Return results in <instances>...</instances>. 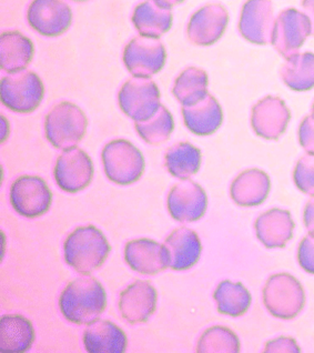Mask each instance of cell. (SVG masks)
Masks as SVG:
<instances>
[{
    "label": "cell",
    "mask_w": 314,
    "mask_h": 353,
    "mask_svg": "<svg viewBox=\"0 0 314 353\" xmlns=\"http://www.w3.org/2000/svg\"><path fill=\"white\" fill-rule=\"evenodd\" d=\"M59 307L69 322L89 325L98 320L106 309V290L92 276H81L70 282L63 291Z\"/></svg>",
    "instance_id": "obj_1"
},
{
    "label": "cell",
    "mask_w": 314,
    "mask_h": 353,
    "mask_svg": "<svg viewBox=\"0 0 314 353\" xmlns=\"http://www.w3.org/2000/svg\"><path fill=\"white\" fill-rule=\"evenodd\" d=\"M65 260L81 274H90L101 268L112 247L105 234L94 225L79 227L69 234L65 245Z\"/></svg>",
    "instance_id": "obj_2"
},
{
    "label": "cell",
    "mask_w": 314,
    "mask_h": 353,
    "mask_svg": "<svg viewBox=\"0 0 314 353\" xmlns=\"http://www.w3.org/2000/svg\"><path fill=\"white\" fill-rule=\"evenodd\" d=\"M87 125L85 112L77 105L63 101L47 114L45 130L49 143L65 151L77 147L86 134Z\"/></svg>",
    "instance_id": "obj_3"
},
{
    "label": "cell",
    "mask_w": 314,
    "mask_h": 353,
    "mask_svg": "<svg viewBox=\"0 0 314 353\" xmlns=\"http://www.w3.org/2000/svg\"><path fill=\"white\" fill-rule=\"evenodd\" d=\"M101 157L106 176L117 185H132L140 179L146 168L141 151L128 140H112L105 145Z\"/></svg>",
    "instance_id": "obj_4"
},
{
    "label": "cell",
    "mask_w": 314,
    "mask_h": 353,
    "mask_svg": "<svg viewBox=\"0 0 314 353\" xmlns=\"http://www.w3.org/2000/svg\"><path fill=\"white\" fill-rule=\"evenodd\" d=\"M45 87L37 74L29 70L12 72L1 79V103L12 112L29 114L39 107Z\"/></svg>",
    "instance_id": "obj_5"
},
{
    "label": "cell",
    "mask_w": 314,
    "mask_h": 353,
    "mask_svg": "<svg viewBox=\"0 0 314 353\" xmlns=\"http://www.w3.org/2000/svg\"><path fill=\"white\" fill-rule=\"evenodd\" d=\"M263 301L272 316L288 320L300 314L306 296L300 282L291 274H274L263 289Z\"/></svg>",
    "instance_id": "obj_6"
},
{
    "label": "cell",
    "mask_w": 314,
    "mask_h": 353,
    "mask_svg": "<svg viewBox=\"0 0 314 353\" xmlns=\"http://www.w3.org/2000/svg\"><path fill=\"white\" fill-rule=\"evenodd\" d=\"M160 97V90L151 79L134 77L123 85L118 101L126 116L141 123L157 114L161 107Z\"/></svg>",
    "instance_id": "obj_7"
},
{
    "label": "cell",
    "mask_w": 314,
    "mask_h": 353,
    "mask_svg": "<svg viewBox=\"0 0 314 353\" xmlns=\"http://www.w3.org/2000/svg\"><path fill=\"white\" fill-rule=\"evenodd\" d=\"M308 36H312V27L308 16L297 9H284L275 19L271 45L288 59L299 54Z\"/></svg>",
    "instance_id": "obj_8"
},
{
    "label": "cell",
    "mask_w": 314,
    "mask_h": 353,
    "mask_svg": "<svg viewBox=\"0 0 314 353\" xmlns=\"http://www.w3.org/2000/svg\"><path fill=\"white\" fill-rule=\"evenodd\" d=\"M166 48L156 38H134L123 52V63L134 77L150 78L166 65Z\"/></svg>",
    "instance_id": "obj_9"
},
{
    "label": "cell",
    "mask_w": 314,
    "mask_h": 353,
    "mask_svg": "<svg viewBox=\"0 0 314 353\" xmlns=\"http://www.w3.org/2000/svg\"><path fill=\"white\" fill-rule=\"evenodd\" d=\"M10 201L21 216L37 218L46 214L50 208L52 194L41 176H23L12 183Z\"/></svg>",
    "instance_id": "obj_10"
},
{
    "label": "cell",
    "mask_w": 314,
    "mask_h": 353,
    "mask_svg": "<svg viewBox=\"0 0 314 353\" xmlns=\"http://www.w3.org/2000/svg\"><path fill=\"white\" fill-rule=\"evenodd\" d=\"M92 158L83 150L74 148L63 151L54 167V179L59 188L69 194L86 189L94 178Z\"/></svg>",
    "instance_id": "obj_11"
},
{
    "label": "cell",
    "mask_w": 314,
    "mask_h": 353,
    "mask_svg": "<svg viewBox=\"0 0 314 353\" xmlns=\"http://www.w3.org/2000/svg\"><path fill=\"white\" fill-rule=\"evenodd\" d=\"M275 19L271 0H248L241 10L239 32L249 43L269 45L272 43Z\"/></svg>",
    "instance_id": "obj_12"
},
{
    "label": "cell",
    "mask_w": 314,
    "mask_h": 353,
    "mask_svg": "<svg viewBox=\"0 0 314 353\" xmlns=\"http://www.w3.org/2000/svg\"><path fill=\"white\" fill-rule=\"evenodd\" d=\"M28 23L45 37H58L72 26V12L61 0H32L27 12Z\"/></svg>",
    "instance_id": "obj_13"
},
{
    "label": "cell",
    "mask_w": 314,
    "mask_h": 353,
    "mask_svg": "<svg viewBox=\"0 0 314 353\" xmlns=\"http://www.w3.org/2000/svg\"><path fill=\"white\" fill-rule=\"evenodd\" d=\"M229 23V12L220 3H208L192 14L187 34L196 46H212L222 37Z\"/></svg>",
    "instance_id": "obj_14"
},
{
    "label": "cell",
    "mask_w": 314,
    "mask_h": 353,
    "mask_svg": "<svg viewBox=\"0 0 314 353\" xmlns=\"http://www.w3.org/2000/svg\"><path fill=\"white\" fill-rule=\"evenodd\" d=\"M208 196L200 185L182 180L174 185L168 196L170 216L179 223H194L206 214Z\"/></svg>",
    "instance_id": "obj_15"
},
{
    "label": "cell",
    "mask_w": 314,
    "mask_h": 353,
    "mask_svg": "<svg viewBox=\"0 0 314 353\" xmlns=\"http://www.w3.org/2000/svg\"><path fill=\"white\" fill-rule=\"evenodd\" d=\"M125 259L138 274L154 276L170 267L166 245L150 239L129 241L125 249Z\"/></svg>",
    "instance_id": "obj_16"
},
{
    "label": "cell",
    "mask_w": 314,
    "mask_h": 353,
    "mask_svg": "<svg viewBox=\"0 0 314 353\" xmlns=\"http://www.w3.org/2000/svg\"><path fill=\"white\" fill-rule=\"evenodd\" d=\"M291 114L280 98L260 100L252 109L251 123L255 134L264 139H278L286 131Z\"/></svg>",
    "instance_id": "obj_17"
},
{
    "label": "cell",
    "mask_w": 314,
    "mask_h": 353,
    "mask_svg": "<svg viewBox=\"0 0 314 353\" xmlns=\"http://www.w3.org/2000/svg\"><path fill=\"white\" fill-rule=\"evenodd\" d=\"M158 294L154 285L145 280H137L121 294L119 309L129 323L147 322L157 307Z\"/></svg>",
    "instance_id": "obj_18"
},
{
    "label": "cell",
    "mask_w": 314,
    "mask_h": 353,
    "mask_svg": "<svg viewBox=\"0 0 314 353\" xmlns=\"http://www.w3.org/2000/svg\"><path fill=\"white\" fill-rule=\"evenodd\" d=\"M163 245L169 252L170 268L174 270H188L200 259L202 245L199 236L191 229H176Z\"/></svg>",
    "instance_id": "obj_19"
},
{
    "label": "cell",
    "mask_w": 314,
    "mask_h": 353,
    "mask_svg": "<svg viewBox=\"0 0 314 353\" xmlns=\"http://www.w3.org/2000/svg\"><path fill=\"white\" fill-rule=\"evenodd\" d=\"M83 345L89 353H123L128 339L123 329L107 320L89 323L83 332Z\"/></svg>",
    "instance_id": "obj_20"
},
{
    "label": "cell",
    "mask_w": 314,
    "mask_h": 353,
    "mask_svg": "<svg viewBox=\"0 0 314 353\" xmlns=\"http://www.w3.org/2000/svg\"><path fill=\"white\" fill-rule=\"evenodd\" d=\"M294 223L286 210L272 209L255 221L257 236L266 248H283L293 236Z\"/></svg>",
    "instance_id": "obj_21"
},
{
    "label": "cell",
    "mask_w": 314,
    "mask_h": 353,
    "mask_svg": "<svg viewBox=\"0 0 314 353\" xmlns=\"http://www.w3.org/2000/svg\"><path fill=\"white\" fill-rule=\"evenodd\" d=\"M185 125L197 136H210L220 128L223 121V112L218 100L208 94L200 103L182 107Z\"/></svg>",
    "instance_id": "obj_22"
},
{
    "label": "cell",
    "mask_w": 314,
    "mask_h": 353,
    "mask_svg": "<svg viewBox=\"0 0 314 353\" xmlns=\"http://www.w3.org/2000/svg\"><path fill=\"white\" fill-rule=\"evenodd\" d=\"M171 9L161 6L156 0H146L134 8L132 23L140 36L159 39L171 29Z\"/></svg>",
    "instance_id": "obj_23"
},
{
    "label": "cell",
    "mask_w": 314,
    "mask_h": 353,
    "mask_svg": "<svg viewBox=\"0 0 314 353\" xmlns=\"http://www.w3.org/2000/svg\"><path fill=\"white\" fill-rule=\"evenodd\" d=\"M271 183L268 174L259 169H250L234 179L231 185V198L241 207L259 205L268 198Z\"/></svg>",
    "instance_id": "obj_24"
},
{
    "label": "cell",
    "mask_w": 314,
    "mask_h": 353,
    "mask_svg": "<svg viewBox=\"0 0 314 353\" xmlns=\"http://www.w3.org/2000/svg\"><path fill=\"white\" fill-rule=\"evenodd\" d=\"M32 40L19 32H3L0 37V65L5 72L25 70L34 57Z\"/></svg>",
    "instance_id": "obj_25"
},
{
    "label": "cell",
    "mask_w": 314,
    "mask_h": 353,
    "mask_svg": "<svg viewBox=\"0 0 314 353\" xmlns=\"http://www.w3.org/2000/svg\"><path fill=\"white\" fill-rule=\"evenodd\" d=\"M34 330L32 322L19 314H7L0 319V350L23 353L32 347Z\"/></svg>",
    "instance_id": "obj_26"
},
{
    "label": "cell",
    "mask_w": 314,
    "mask_h": 353,
    "mask_svg": "<svg viewBox=\"0 0 314 353\" xmlns=\"http://www.w3.org/2000/svg\"><path fill=\"white\" fill-rule=\"evenodd\" d=\"M208 74L203 69L189 67L174 81L172 94L182 107L200 103L208 96Z\"/></svg>",
    "instance_id": "obj_27"
},
{
    "label": "cell",
    "mask_w": 314,
    "mask_h": 353,
    "mask_svg": "<svg viewBox=\"0 0 314 353\" xmlns=\"http://www.w3.org/2000/svg\"><path fill=\"white\" fill-rule=\"evenodd\" d=\"M281 79L294 92H306L314 87V54H295L286 59L280 70Z\"/></svg>",
    "instance_id": "obj_28"
},
{
    "label": "cell",
    "mask_w": 314,
    "mask_h": 353,
    "mask_svg": "<svg viewBox=\"0 0 314 353\" xmlns=\"http://www.w3.org/2000/svg\"><path fill=\"white\" fill-rule=\"evenodd\" d=\"M201 150L189 143H174L166 152V167L169 174L178 179L186 180L197 174L201 167Z\"/></svg>",
    "instance_id": "obj_29"
},
{
    "label": "cell",
    "mask_w": 314,
    "mask_h": 353,
    "mask_svg": "<svg viewBox=\"0 0 314 353\" xmlns=\"http://www.w3.org/2000/svg\"><path fill=\"white\" fill-rule=\"evenodd\" d=\"M213 298L217 301L218 311L230 316H240L246 314L251 305V294L240 283L224 280L218 285Z\"/></svg>",
    "instance_id": "obj_30"
},
{
    "label": "cell",
    "mask_w": 314,
    "mask_h": 353,
    "mask_svg": "<svg viewBox=\"0 0 314 353\" xmlns=\"http://www.w3.org/2000/svg\"><path fill=\"white\" fill-rule=\"evenodd\" d=\"M174 129V120L171 112L165 105H161L154 117L136 123V130L147 143L152 145L166 143L171 136Z\"/></svg>",
    "instance_id": "obj_31"
},
{
    "label": "cell",
    "mask_w": 314,
    "mask_h": 353,
    "mask_svg": "<svg viewBox=\"0 0 314 353\" xmlns=\"http://www.w3.org/2000/svg\"><path fill=\"white\" fill-rule=\"evenodd\" d=\"M197 351L201 353H237L240 351V341L230 329L217 325L203 332L198 342Z\"/></svg>",
    "instance_id": "obj_32"
},
{
    "label": "cell",
    "mask_w": 314,
    "mask_h": 353,
    "mask_svg": "<svg viewBox=\"0 0 314 353\" xmlns=\"http://www.w3.org/2000/svg\"><path fill=\"white\" fill-rule=\"evenodd\" d=\"M294 183L304 194L314 196V154H306L297 161Z\"/></svg>",
    "instance_id": "obj_33"
},
{
    "label": "cell",
    "mask_w": 314,
    "mask_h": 353,
    "mask_svg": "<svg viewBox=\"0 0 314 353\" xmlns=\"http://www.w3.org/2000/svg\"><path fill=\"white\" fill-rule=\"evenodd\" d=\"M297 260L303 270L314 274V236L311 234L301 241L297 250Z\"/></svg>",
    "instance_id": "obj_34"
},
{
    "label": "cell",
    "mask_w": 314,
    "mask_h": 353,
    "mask_svg": "<svg viewBox=\"0 0 314 353\" xmlns=\"http://www.w3.org/2000/svg\"><path fill=\"white\" fill-rule=\"evenodd\" d=\"M299 140L306 154H314V117L312 114L304 118L301 123Z\"/></svg>",
    "instance_id": "obj_35"
},
{
    "label": "cell",
    "mask_w": 314,
    "mask_h": 353,
    "mask_svg": "<svg viewBox=\"0 0 314 353\" xmlns=\"http://www.w3.org/2000/svg\"><path fill=\"white\" fill-rule=\"evenodd\" d=\"M266 352H300V347L294 340L281 336L266 343Z\"/></svg>",
    "instance_id": "obj_36"
},
{
    "label": "cell",
    "mask_w": 314,
    "mask_h": 353,
    "mask_svg": "<svg viewBox=\"0 0 314 353\" xmlns=\"http://www.w3.org/2000/svg\"><path fill=\"white\" fill-rule=\"evenodd\" d=\"M304 225L308 229V234L314 236V196L308 200L304 209Z\"/></svg>",
    "instance_id": "obj_37"
},
{
    "label": "cell",
    "mask_w": 314,
    "mask_h": 353,
    "mask_svg": "<svg viewBox=\"0 0 314 353\" xmlns=\"http://www.w3.org/2000/svg\"><path fill=\"white\" fill-rule=\"evenodd\" d=\"M302 8L311 23L312 36H314V0H302Z\"/></svg>",
    "instance_id": "obj_38"
},
{
    "label": "cell",
    "mask_w": 314,
    "mask_h": 353,
    "mask_svg": "<svg viewBox=\"0 0 314 353\" xmlns=\"http://www.w3.org/2000/svg\"><path fill=\"white\" fill-rule=\"evenodd\" d=\"M161 6L171 9L172 7L177 6L179 3H182L185 0H156Z\"/></svg>",
    "instance_id": "obj_39"
},
{
    "label": "cell",
    "mask_w": 314,
    "mask_h": 353,
    "mask_svg": "<svg viewBox=\"0 0 314 353\" xmlns=\"http://www.w3.org/2000/svg\"><path fill=\"white\" fill-rule=\"evenodd\" d=\"M1 141H5V140L7 139V137H8L9 134V125H8V121H7L6 118L1 117Z\"/></svg>",
    "instance_id": "obj_40"
},
{
    "label": "cell",
    "mask_w": 314,
    "mask_h": 353,
    "mask_svg": "<svg viewBox=\"0 0 314 353\" xmlns=\"http://www.w3.org/2000/svg\"><path fill=\"white\" fill-rule=\"evenodd\" d=\"M76 3H85V1H88V0H74Z\"/></svg>",
    "instance_id": "obj_41"
},
{
    "label": "cell",
    "mask_w": 314,
    "mask_h": 353,
    "mask_svg": "<svg viewBox=\"0 0 314 353\" xmlns=\"http://www.w3.org/2000/svg\"><path fill=\"white\" fill-rule=\"evenodd\" d=\"M311 114L314 117V103H313V107H312V114Z\"/></svg>",
    "instance_id": "obj_42"
}]
</instances>
